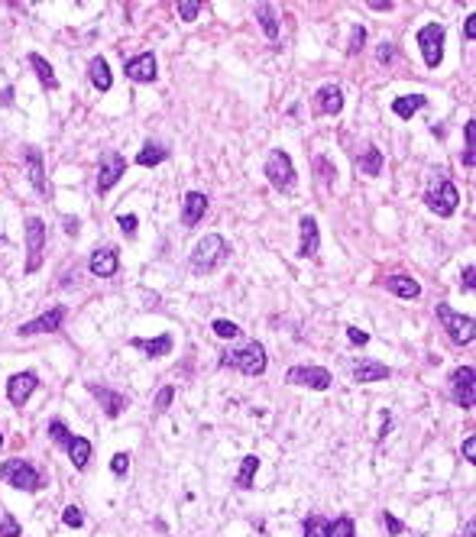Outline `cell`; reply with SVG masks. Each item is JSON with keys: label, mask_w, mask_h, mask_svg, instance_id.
<instances>
[{"label": "cell", "mask_w": 476, "mask_h": 537, "mask_svg": "<svg viewBox=\"0 0 476 537\" xmlns=\"http://www.w3.org/2000/svg\"><path fill=\"white\" fill-rule=\"evenodd\" d=\"M327 537H356V528L350 518H337L334 524H327Z\"/></svg>", "instance_id": "obj_33"}, {"label": "cell", "mask_w": 476, "mask_h": 537, "mask_svg": "<svg viewBox=\"0 0 476 537\" xmlns=\"http://www.w3.org/2000/svg\"><path fill=\"white\" fill-rule=\"evenodd\" d=\"M211 330H214L217 337L221 340H233V337H240V327L233 321H214L211 324Z\"/></svg>", "instance_id": "obj_36"}, {"label": "cell", "mask_w": 476, "mask_h": 537, "mask_svg": "<svg viewBox=\"0 0 476 537\" xmlns=\"http://www.w3.org/2000/svg\"><path fill=\"white\" fill-rule=\"evenodd\" d=\"M266 178L276 191H292L295 188V165L292 155L282 153V149H272L266 159Z\"/></svg>", "instance_id": "obj_3"}, {"label": "cell", "mask_w": 476, "mask_h": 537, "mask_svg": "<svg viewBox=\"0 0 476 537\" xmlns=\"http://www.w3.org/2000/svg\"><path fill=\"white\" fill-rule=\"evenodd\" d=\"M62 521L69 524V528H81V524H85V514H81L78 505H69L65 512H62Z\"/></svg>", "instance_id": "obj_38"}, {"label": "cell", "mask_w": 476, "mask_h": 537, "mask_svg": "<svg viewBox=\"0 0 476 537\" xmlns=\"http://www.w3.org/2000/svg\"><path fill=\"white\" fill-rule=\"evenodd\" d=\"M65 450H69L75 469H85L88 460H91V440H85V437H75V434H71V440L65 444Z\"/></svg>", "instance_id": "obj_26"}, {"label": "cell", "mask_w": 476, "mask_h": 537, "mask_svg": "<svg viewBox=\"0 0 476 537\" xmlns=\"http://www.w3.org/2000/svg\"><path fill=\"white\" fill-rule=\"evenodd\" d=\"M383 285H385V292L399 295V298H418V295H422V285L408 276H389V278H383Z\"/></svg>", "instance_id": "obj_23"}, {"label": "cell", "mask_w": 476, "mask_h": 537, "mask_svg": "<svg viewBox=\"0 0 476 537\" xmlns=\"http://www.w3.org/2000/svg\"><path fill=\"white\" fill-rule=\"evenodd\" d=\"M256 469H260V456H253V453H250V456H243V460H240V473H237V485H240V489H250V485H253Z\"/></svg>", "instance_id": "obj_30"}, {"label": "cell", "mask_w": 476, "mask_h": 537, "mask_svg": "<svg viewBox=\"0 0 476 537\" xmlns=\"http://www.w3.org/2000/svg\"><path fill=\"white\" fill-rule=\"evenodd\" d=\"M49 437H52L55 444H62V447H65V444H69V440H71V434H69V427H65V424H62V421H52V424H49Z\"/></svg>", "instance_id": "obj_39"}, {"label": "cell", "mask_w": 476, "mask_h": 537, "mask_svg": "<svg viewBox=\"0 0 476 537\" xmlns=\"http://www.w3.org/2000/svg\"><path fill=\"white\" fill-rule=\"evenodd\" d=\"M127 175V159L120 153H104L100 155V169H98V191H110L120 178Z\"/></svg>", "instance_id": "obj_10"}, {"label": "cell", "mask_w": 476, "mask_h": 537, "mask_svg": "<svg viewBox=\"0 0 476 537\" xmlns=\"http://www.w3.org/2000/svg\"><path fill=\"white\" fill-rule=\"evenodd\" d=\"M0 537H20V521L10 512L0 514Z\"/></svg>", "instance_id": "obj_37"}, {"label": "cell", "mask_w": 476, "mask_h": 537, "mask_svg": "<svg viewBox=\"0 0 476 537\" xmlns=\"http://www.w3.org/2000/svg\"><path fill=\"white\" fill-rule=\"evenodd\" d=\"M133 350H143V353L149 356V360H159V356H169L172 353V337L169 334H159L156 340H130Z\"/></svg>", "instance_id": "obj_22"}, {"label": "cell", "mask_w": 476, "mask_h": 537, "mask_svg": "<svg viewBox=\"0 0 476 537\" xmlns=\"http://www.w3.org/2000/svg\"><path fill=\"white\" fill-rule=\"evenodd\" d=\"M376 59L383 61V65H389V61L395 59V46H392V42H383V46H379V52H376Z\"/></svg>", "instance_id": "obj_45"}, {"label": "cell", "mask_w": 476, "mask_h": 537, "mask_svg": "<svg viewBox=\"0 0 476 537\" xmlns=\"http://www.w3.org/2000/svg\"><path fill=\"white\" fill-rule=\"evenodd\" d=\"M473 276H476V268L473 266H467V268H463V292H473Z\"/></svg>", "instance_id": "obj_49"}, {"label": "cell", "mask_w": 476, "mask_h": 537, "mask_svg": "<svg viewBox=\"0 0 476 537\" xmlns=\"http://www.w3.org/2000/svg\"><path fill=\"white\" fill-rule=\"evenodd\" d=\"M0 104H4V107L13 104V88H4V91H0Z\"/></svg>", "instance_id": "obj_51"}, {"label": "cell", "mask_w": 476, "mask_h": 537, "mask_svg": "<svg viewBox=\"0 0 476 537\" xmlns=\"http://www.w3.org/2000/svg\"><path fill=\"white\" fill-rule=\"evenodd\" d=\"M369 7H373V10H392V4H389V0H373Z\"/></svg>", "instance_id": "obj_52"}, {"label": "cell", "mask_w": 476, "mask_h": 537, "mask_svg": "<svg viewBox=\"0 0 476 537\" xmlns=\"http://www.w3.org/2000/svg\"><path fill=\"white\" fill-rule=\"evenodd\" d=\"M438 321L441 327L447 330V337L453 340V343H473V317L470 314H460V311H453L451 305H438Z\"/></svg>", "instance_id": "obj_4"}, {"label": "cell", "mask_w": 476, "mask_h": 537, "mask_svg": "<svg viewBox=\"0 0 476 537\" xmlns=\"http://www.w3.org/2000/svg\"><path fill=\"white\" fill-rule=\"evenodd\" d=\"M289 385H301V389H315V391H324L330 389V372L321 366H292L289 369V376H285Z\"/></svg>", "instance_id": "obj_8"}, {"label": "cell", "mask_w": 476, "mask_h": 537, "mask_svg": "<svg viewBox=\"0 0 476 537\" xmlns=\"http://www.w3.org/2000/svg\"><path fill=\"white\" fill-rule=\"evenodd\" d=\"M88 75H91V85L98 88V91H110V85H114V75H110V65L104 59H91V65H88Z\"/></svg>", "instance_id": "obj_25"}, {"label": "cell", "mask_w": 476, "mask_h": 537, "mask_svg": "<svg viewBox=\"0 0 476 537\" xmlns=\"http://www.w3.org/2000/svg\"><path fill=\"white\" fill-rule=\"evenodd\" d=\"M424 201H428V208L438 217H451L453 211H457V204H460V191H457L447 178H441L438 188H431V191L424 194Z\"/></svg>", "instance_id": "obj_7"}, {"label": "cell", "mask_w": 476, "mask_h": 537, "mask_svg": "<svg viewBox=\"0 0 476 537\" xmlns=\"http://www.w3.org/2000/svg\"><path fill=\"white\" fill-rule=\"evenodd\" d=\"M363 42H366V30H363V26H354V33H350V46H347V52H350V55L363 52Z\"/></svg>", "instance_id": "obj_41"}, {"label": "cell", "mask_w": 476, "mask_h": 537, "mask_svg": "<svg viewBox=\"0 0 476 537\" xmlns=\"http://www.w3.org/2000/svg\"><path fill=\"white\" fill-rule=\"evenodd\" d=\"M62 321H65V307H52V311H46V314H39L36 321H26L20 324V337H33V334H52V330L62 327Z\"/></svg>", "instance_id": "obj_13"}, {"label": "cell", "mask_w": 476, "mask_h": 537, "mask_svg": "<svg viewBox=\"0 0 476 537\" xmlns=\"http://www.w3.org/2000/svg\"><path fill=\"white\" fill-rule=\"evenodd\" d=\"M347 337H350V343H366V340H369V334H366V330H360V327H347Z\"/></svg>", "instance_id": "obj_46"}, {"label": "cell", "mask_w": 476, "mask_h": 537, "mask_svg": "<svg viewBox=\"0 0 476 537\" xmlns=\"http://www.w3.org/2000/svg\"><path fill=\"white\" fill-rule=\"evenodd\" d=\"M344 110V91H340L337 85H324L321 91H318V114H340Z\"/></svg>", "instance_id": "obj_20"}, {"label": "cell", "mask_w": 476, "mask_h": 537, "mask_svg": "<svg viewBox=\"0 0 476 537\" xmlns=\"http://www.w3.org/2000/svg\"><path fill=\"white\" fill-rule=\"evenodd\" d=\"M256 20H260L262 33H266L269 39H279V20H276V7H272V4H260V7H256Z\"/></svg>", "instance_id": "obj_28"}, {"label": "cell", "mask_w": 476, "mask_h": 537, "mask_svg": "<svg viewBox=\"0 0 476 537\" xmlns=\"http://www.w3.org/2000/svg\"><path fill=\"white\" fill-rule=\"evenodd\" d=\"M36 385H39L36 372H16V376H10V382H7V399L13 401V405H23L33 391H36Z\"/></svg>", "instance_id": "obj_15"}, {"label": "cell", "mask_w": 476, "mask_h": 537, "mask_svg": "<svg viewBox=\"0 0 476 537\" xmlns=\"http://www.w3.org/2000/svg\"><path fill=\"white\" fill-rule=\"evenodd\" d=\"M221 366H233V369H240L243 376H262V372H266V366H269L266 346L253 340V343L240 346V350L224 353V356H221Z\"/></svg>", "instance_id": "obj_2"}, {"label": "cell", "mask_w": 476, "mask_h": 537, "mask_svg": "<svg viewBox=\"0 0 476 537\" xmlns=\"http://www.w3.org/2000/svg\"><path fill=\"white\" fill-rule=\"evenodd\" d=\"M30 65H33V71H36V78L42 81V88H49V91H55V88H59V78H55L52 65H49V61L42 59L39 52L30 55Z\"/></svg>", "instance_id": "obj_27"}, {"label": "cell", "mask_w": 476, "mask_h": 537, "mask_svg": "<svg viewBox=\"0 0 476 537\" xmlns=\"http://www.w3.org/2000/svg\"><path fill=\"white\" fill-rule=\"evenodd\" d=\"M383 524L389 528V534H402V531H405V524H402L392 512H383Z\"/></svg>", "instance_id": "obj_44"}, {"label": "cell", "mask_w": 476, "mask_h": 537, "mask_svg": "<svg viewBox=\"0 0 476 537\" xmlns=\"http://www.w3.org/2000/svg\"><path fill=\"white\" fill-rule=\"evenodd\" d=\"M298 227H301L298 253L305 256V259H311V256H318V249H321V233H318V220L305 214V217L298 220Z\"/></svg>", "instance_id": "obj_16"}, {"label": "cell", "mask_w": 476, "mask_h": 537, "mask_svg": "<svg viewBox=\"0 0 476 537\" xmlns=\"http://www.w3.org/2000/svg\"><path fill=\"white\" fill-rule=\"evenodd\" d=\"M0 476L7 479V485H13V489H20V492L42 489V476H39V469L30 466L26 460H7L4 463V469H0Z\"/></svg>", "instance_id": "obj_5"}, {"label": "cell", "mask_w": 476, "mask_h": 537, "mask_svg": "<svg viewBox=\"0 0 476 537\" xmlns=\"http://www.w3.org/2000/svg\"><path fill=\"white\" fill-rule=\"evenodd\" d=\"M463 33H467L470 42L476 39V13H470V16H467V26H463Z\"/></svg>", "instance_id": "obj_50"}, {"label": "cell", "mask_w": 476, "mask_h": 537, "mask_svg": "<svg viewBox=\"0 0 476 537\" xmlns=\"http://www.w3.org/2000/svg\"><path fill=\"white\" fill-rule=\"evenodd\" d=\"M88 391H91L94 399L100 401V408H104V415L108 418H117L123 411V408H127V399H123L120 391H110V389H104V385H88Z\"/></svg>", "instance_id": "obj_18"}, {"label": "cell", "mask_w": 476, "mask_h": 537, "mask_svg": "<svg viewBox=\"0 0 476 537\" xmlns=\"http://www.w3.org/2000/svg\"><path fill=\"white\" fill-rule=\"evenodd\" d=\"M424 104H428V98H424V94H405V98L392 100V114L402 117V120H412V117H415Z\"/></svg>", "instance_id": "obj_24"}, {"label": "cell", "mask_w": 476, "mask_h": 537, "mask_svg": "<svg viewBox=\"0 0 476 537\" xmlns=\"http://www.w3.org/2000/svg\"><path fill=\"white\" fill-rule=\"evenodd\" d=\"M26 172H30V182L42 198L49 194V184H46V172H42V153L39 149H26Z\"/></svg>", "instance_id": "obj_21"}, {"label": "cell", "mask_w": 476, "mask_h": 537, "mask_svg": "<svg viewBox=\"0 0 476 537\" xmlns=\"http://www.w3.org/2000/svg\"><path fill=\"white\" fill-rule=\"evenodd\" d=\"M463 456H467L470 463H476V437H467V440H463Z\"/></svg>", "instance_id": "obj_48"}, {"label": "cell", "mask_w": 476, "mask_h": 537, "mask_svg": "<svg viewBox=\"0 0 476 537\" xmlns=\"http://www.w3.org/2000/svg\"><path fill=\"white\" fill-rule=\"evenodd\" d=\"M169 159V149L162 146V143H146V146L139 149V155H137V165H159V162H166Z\"/></svg>", "instance_id": "obj_29"}, {"label": "cell", "mask_w": 476, "mask_h": 537, "mask_svg": "<svg viewBox=\"0 0 476 537\" xmlns=\"http://www.w3.org/2000/svg\"><path fill=\"white\" fill-rule=\"evenodd\" d=\"M62 223H65V233H69V237H78V230H81L78 217H62Z\"/></svg>", "instance_id": "obj_47"}, {"label": "cell", "mask_w": 476, "mask_h": 537, "mask_svg": "<svg viewBox=\"0 0 476 537\" xmlns=\"http://www.w3.org/2000/svg\"><path fill=\"white\" fill-rule=\"evenodd\" d=\"M127 469H130V456H127V453H114V460H110V473H114V476H123Z\"/></svg>", "instance_id": "obj_43"}, {"label": "cell", "mask_w": 476, "mask_h": 537, "mask_svg": "<svg viewBox=\"0 0 476 537\" xmlns=\"http://www.w3.org/2000/svg\"><path fill=\"white\" fill-rule=\"evenodd\" d=\"M88 268H91V276H98V278H110V276H117V268H120L117 249H114V246L94 249V253H91V262H88Z\"/></svg>", "instance_id": "obj_14"}, {"label": "cell", "mask_w": 476, "mask_h": 537, "mask_svg": "<svg viewBox=\"0 0 476 537\" xmlns=\"http://www.w3.org/2000/svg\"><path fill=\"white\" fill-rule=\"evenodd\" d=\"M42 249H46V223L39 220V217H30L26 220V272H36L42 266Z\"/></svg>", "instance_id": "obj_9"}, {"label": "cell", "mask_w": 476, "mask_h": 537, "mask_svg": "<svg viewBox=\"0 0 476 537\" xmlns=\"http://www.w3.org/2000/svg\"><path fill=\"white\" fill-rule=\"evenodd\" d=\"M473 379H476V372H473V366H460L457 372L451 376V389H453V401L460 408H473L476 405V385H473Z\"/></svg>", "instance_id": "obj_11"}, {"label": "cell", "mask_w": 476, "mask_h": 537, "mask_svg": "<svg viewBox=\"0 0 476 537\" xmlns=\"http://www.w3.org/2000/svg\"><path fill=\"white\" fill-rule=\"evenodd\" d=\"M389 379V366L385 362H376V360H360L354 366V382L366 385V382H383Z\"/></svg>", "instance_id": "obj_19"}, {"label": "cell", "mask_w": 476, "mask_h": 537, "mask_svg": "<svg viewBox=\"0 0 476 537\" xmlns=\"http://www.w3.org/2000/svg\"><path fill=\"white\" fill-rule=\"evenodd\" d=\"M305 537H327V521H324L321 514L305 518Z\"/></svg>", "instance_id": "obj_34"}, {"label": "cell", "mask_w": 476, "mask_h": 537, "mask_svg": "<svg viewBox=\"0 0 476 537\" xmlns=\"http://www.w3.org/2000/svg\"><path fill=\"white\" fill-rule=\"evenodd\" d=\"M201 13V4L198 0H178V16H182L185 23H195Z\"/></svg>", "instance_id": "obj_35"}, {"label": "cell", "mask_w": 476, "mask_h": 537, "mask_svg": "<svg viewBox=\"0 0 476 537\" xmlns=\"http://www.w3.org/2000/svg\"><path fill=\"white\" fill-rule=\"evenodd\" d=\"M360 172L363 175H379L383 172V153L376 146H369L366 153L360 155Z\"/></svg>", "instance_id": "obj_31"}, {"label": "cell", "mask_w": 476, "mask_h": 537, "mask_svg": "<svg viewBox=\"0 0 476 537\" xmlns=\"http://www.w3.org/2000/svg\"><path fill=\"white\" fill-rule=\"evenodd\" d=\"M463 133H467V149H463V165H467V169H473V162H476V155H473V149H476V123L470 120L467 126H463Z\"/></svg>", "instance_id": "obj_32"}, {"label": "cell", "mask_w": 476, "mask_h": 537, "mask_svg": "<svg viewBox=\"0 0 476 537\" xmlns=\"http://www.w3.org/2000/svg\"><path fill=\"white\" fill-rule=\"evenodd\" d=\"M117 223H120V230H123V237H137V227H139V220H137V214H120L117 217Z\"/></svg>", "instance_id": "obj_40"}, {"label": "cell", "mask_w": 476, "mask_h": 537, "mask_svg": "<svg viewBox=\"0 0 476 537\" xmlns=\"http://www.w3.org/2000/svg\"><path fill=\"white\" fill-rule=\"evenodd\" d=\"M123 71H127V78L137 81V85H149V81H156V75H159V69H156V55L143 52V55H137V59H127Z\"/></svg>", "instance_id": "obj_12"}, {"label": "cell", "mask_w": 476, "mask_h": 537, "mask_svg": "<svg viewBox=\"0 0 476 537\" xmlns=\"http://www.w3.org/2000/svg\"><path fill=\"white\" fill-rule=\"evenodd\" d=\"M172 399H175V389H172V385H166V389L156 395V411H159V415H162V411H169Z\"/></svg>", "instance_id": "obj_42"}, {"label": "cell", "mask_w": 476, "mask_h": 537, "mask_svg": "<svg viewBox=\"0 0 476 537\" xmlns=\"http://www.w3.org/2000/svg\"><path fill=\"white\" fill-rule=\"evenodd\" d=\"M473 531H476V524L470 521V524H467V531H463V537H473Z\"/></svg>", "instance_id": "obj_53"}, {"label": "cell", "mask_w": 476, "mask_h": 537, "mask_svg": "<svg viewBox=\"0 0 476 537\" xmlns=\"http://www.w3.org/2000/svg\"><path fill=\"white\" fill-rule=\"evenodd\" d=\"M204 211H208V194H201V191H188L182 201V223L185 227H195V223L204 217Z\"/></svg>", "instance_id": "obj_17"}, {"label": "cell", "mask_w": 476, "mask_h": 537, "mask_svg": "<svg viewBox=\"0 0 476 537\" xmlns=\"http://www.w3.org/2000/svg\"><path fill=\"white\" fill-rule=\"evenodd\" d=\"M418 46H422L424 65H428V69H438L441 59H444V26L424 23L422 30H418Z\"/></svg>", "instance_id": "obj_6"}, {"label": "cell", "mask_w": 476, "mask_h": 537, "mask_svg": "<svg viewBox=\"0 0 476 537\" xmlns=\"http://www.w3.org/2000/svg\"><path fill=\"white\" fill-rule=\"evenodd\" d=\"M0 444H4V434H0Z\"/></svg>", "instance_id": "obj_54"}, {"label": "cell", "mask_w": 476, "mask_h": 537, "mask_svg": "<svg viewBox=\"0 0 476 537\" xmlns=\"http://www.w3.org/2000/svg\"><path fill=\"white\" fill-rule=\"evenodd\" d=\"M227 259H231V246H227V240H224L221 233H208L204 240L195 243L188 266H192V272H198V276H211V272H217Z\"/></svg>", "instance_id": "obj_1"}]
</instances>
